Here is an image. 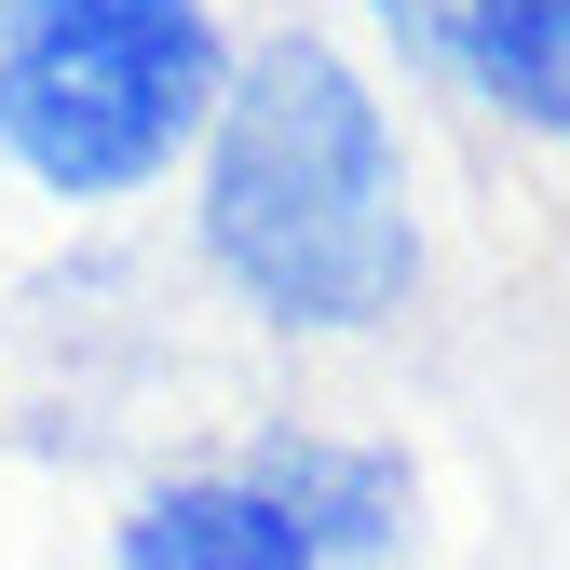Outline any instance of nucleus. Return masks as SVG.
Listing matches in <instances>:
<instances>
[{"instance_id":"1","label":"nucleus","mask_w":570,"mask_h":570,"mask_svg":"<svg viewBox=\"0 0 570 570\" xmlns=\"http://www.w3.org/2000/svg\"><path fill=\"white\" fill-rule=\"evenodd\" d=\"M190 258L204 285L272 326V340H381L421 299V164H407V122L394 82L340 28H245L232 41V82L218 122L190 150Z\"/></svg>"},{"instance_id":"2","label":"nucleus","mask_w":570,"mask_h":570,"mask_svg":"<svg viewBox=\"0 0 570 570\" xmlns=\"http://www.w3.org/2000/svg\"><path fill=\"white\" fill-rule=\"evenodd\" d=\"M218 0H0V177L68 218L150 204L190 177L232 82Z\"/></svg>"},{"instance_id":"3","label":"nucleus","mask_w":570,"mask_h":570,"mask_svg":"<svg viewBox=\"0 0 570 570\" xmlns=\"http://www.w3.org/2000/svg\"><path fill=\"white\" fill-rule=\"evenodd\" d=\"M326 570H407L421 557V517H435V489H421V449L407 435H367V421H258L232 449Z\"/></svg>"},{"instance_id":"4","label":"nucleus","mask_w":570,"mask_h":570,"mask_svg":"<svg viewBox=\"0 0 570 570\" xmlns=\"http://www.w3.org/2000/svg\"><path fill=\"white\" fill-rule=\"evenodd\" d=\"M109 570H326V557H313L299 517H285L272 489L218 449V462H164V475L122 489Z\"/></svg>"},{"instance_id":"5","label":"nucleus","mask_w":570,"mask_h":570,"mask_svg":"<svg viewBox=\"0 0 570 570\" xmlns=\"http://www.w3.org/2000/svg\"><path fill=\"white\" fill-rule=\"evenodd\" d=\"M435 96L489 109L530 150H570V0H449Z\"/></svg>"},{"instance_id":"6","label":"nucleus","mask_w":570,"mask_h":570,"mask_svg":"<svg viewBox=\"0 0 570 570\" xmlns=\"http://www.w3.org/2000/svg\"><path fill=\"white\" fill-rule=\"evenodd\" d=\"M367 28L407 55V82H435V55H449V0H367Z\"/></svg>"}]
</instances>
